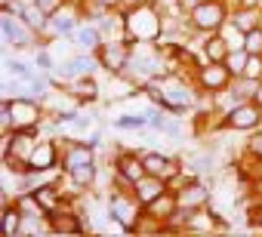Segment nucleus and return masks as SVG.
<instances>
[{
  "instance_id": "obj_1",
  "label": "nucleus",
  "mask_w": 262,
  "mask_h": 237,
  "mask_svg": "<svg viewBox=\"0 0 262 237\" xmlns=\"http://www.w3.org/2000/svg\"><path fill=\"white\" fill-rule=\"evenodd\" d=\"M167 22H164V13L155 7V0H145V4L133 7V10H126V28H123V40L126 43H155L161 34H164Z\"/></svg>"
},
{
  "instance_id": "obj_2",
  "label": "nucleus",
  "mask_w": 262,
  "mask_h": 237,
  "mask_svg": "<svg viewBox=\"0 0 262 237\" xmlns=\"http://www.w3.org/2000/svg\"><path fill=\"white\" fill-rule=\"evenodd\" d=\"M231 10H234L231 0H204L201 7L188 13V25L194 28V34H216L231 19Z\"/></svg>"
},
{
  "instance_id": "obj_3",
  "label": "nucleus",
  "mask_w": 262,
  "mask_h": 237,
  "mask_svg": "<svg viewBox=\"0 0 262 237\" xmlns=\"http://www.w3.org/2000/svg\"><path fill=\"white\" fill-rule=\"evenodd\" d=\"M96 59L102 65L105 74L111 77H123L129 71V59H133V43H126L123 37H111L96 50Z\"/></svg>"
},
{
  "instance_id": "obj_4",
  "label": "nucleus",
  "mask_w": 262,
  "mask_h": 237,
  "mask_svg": "<svg viewBox=\"0 0 262 237\" xmlns=\"http://www.w3.org/2000/svg\"><path fill=\"white\" fill-rule=\"evenodd\" d=\"M142 212H145V206H142V200L136 197V191H111V194H108V216L117 219L129 234H133L136 222L142 219Z\"/></svg>"
},
{
  "instance_id": "obj_5",
  "label": "nucleus",
  "mask_w": 262,
  "mask_h": 237,
  "mask_svg": "<svg viewBox=\"0 0 262 237\" xmlns=\"http://www.w3.org/2000/svg\"><path fill=\"white\" fill-rule=\"evenodd\" d=\"M222 127H225V133H253L262 127V108L253 99H244L231 111L222 114Z\"/></svg>"
},
{
  "instance_id": "obj_6",
  "label": "nucleus",
  "mask_w": 262,
  "mask_h": 237,
  "mask_svg": "<svg viewBox=\"0 0 262 237\" xmlns=\"http://www.w3.org/2000/svg\"><path fill=\"white\" fill-rule=\"evenodd\" d=\"M191 83L201 89V92H222V89H228L231 83H234V74L228 71V65L225 62H204L194 74H191Z\"/></svg>"
},
{
  "instance_id": "obj_7",
  "label": "nucleus",
  "mask_w": 262,
  "mask_h": 237,
  "mask_svg": "<svg viewBox=\"0 0 262 237\" xmlns=\"http://www.w3.org/2000/svg\"><path fill=\"white\" fill-rule=\"evenodd\" d=\"M10 108H13V127L16 130H22V127H40L43 117H47V105L37 102L34 96L10 99Z\"/></svg>"
},
{
  "instance_id": "obj_8",
  "label": "nucleus",
  "mask_w": 262,
  "mask_h": 237,
  "mask_svg": "<svg viewBox=\"0 0 262 237\" xmlns=\"http://www.w3.org/2000/svg\"><path fill=\"white\" fill-rule=\"evenodd\" d=\"M59 142H62V170L96 163V145L90 139H59Z\"/></svg>"
},
{
  "instance_id": "obj_9",
  "label": "nucleus",
  "mask_w": 262,
  "mask_h": 237,
  "mask_svg": "<svg viewBox=\"0 0 262 237\" xmlns=\"http://www.w3.org/2000/svg\"><path fill=\"white\" fill-rule=\"evenodd\" d=\"M83 16H80V4H71V0H65V4L50 16V28L56 31V37H74L77 28H80Z\"/></svg>"
},
{
  "instance_id": "obj_10",
  "label": "nucleus",
  "mask_w": 262,
  "mask_h": 237,
  "mask_svg": "<svg viewBox=\"0 0 262 237\" xmlns=\"http://www.w3.org/2000/svg\"><path fill=\"white\" fill-rule=\"evenodd\" d=\"M56 167H62V142L40 139L28 157V170H56Z\"/></svg>"
},
{
  "instance_id": "obj_11",
  "label": "nucleus",
  "mask_w": 262,
  "mask_h": 237,
  "mask_svg": "<svg viewBox=\"0 0 262 237\" xmlns=\"http://www.w3.org/2000/svg\"><path fill=\"white\" fill-rule=\"evenodd\" d=\"M142 151V160H145V170L151 173V176H161V179H173L176 173H182V167H185V160L182 157H170V154H164V151H145V148H139Z\"/></svg>"
},
{
  "instance_id": "obj_12",
  "label": "nucleus",
  "mask_w": 262,
  "mask_h": 237,
  "mask_svg": "<svg viewBox=\"0 0 262 237\" xmlns=\"http://www.w3.org/2000/svg\"><path fill=\"white\" fill-rule=\"evenodd\" d=\"M176 200H179L182 209H204V206H210L213 194H210V185L204 179H194L191 185H185V188L176 191Z\"/></svg>"
},
{
  "instance_id": "obj_13",
  "label": "nucleus",
  "mask_w": 262,
  "mask_h": 237,
  "mask_svg": "<svg viewBox=\"0 0 262 237\" xmlns=\"http://www.w3.org/2000/svg\"><path fill=\"white\" fill-rule=\"evenodd\" d=\"M228 53H231V43L222 37V31L201 34V56H204V62H225Z\"/></svg>"
},
{
  "instance_id": "obj_14",
  "label": "nucleus",
  "mask_w": 262,
  "mask_h": 237,
  "mask_svg": "<svg viewBox=\"0 0 262 237\" xmlns=\"http://www.w3.org/2000/svg\"><path fill=\"white\" fill-rule=\"evenodd\" d=\"M68 92H71L80 105H93V102L102 96V86H99L96 74H86V77H74V80L68 83Z\"/></svg>"
},
{
  "instance_id": "obj_15",
  "label": "nucleus",
  "mask_w": 262,
  "mask_h": 237,
  "mask_svg": "<svg viewBox=\"0 0 262 237\" xmlns=\"http://www.w3.org/2000/svg\"><path fill=\"white\" fill-rule=\"evenodd\" d=\"M71 40L77 43V50H83V53H96V50L105 43V34H102V28H99L96 22H80L77 34H74Z\"/></svg>"
},
{
  "instance_id": "obj_16",
  "label": "nucleus",
  "mask_w": 262,
  "mask_h": 237,
  "mask_svg": "<svg viewBox=\"0 0 262 237\" xmlns=\"http://www.w3.org/2000/svg\"><path fill=\"white\" fill-rule=\"evenodd\" d=\"M133 191H136V197L142 200V206H148V203H151V200H158L164 191H170V185H167V179H161V176H151V173H148V176H142V179L136 182V188H133Z\"/></svg>"
},
{
  "instance_id": "obj_17",
  "label": "nucleus",
  "mask_w": 262,
  "mask_h": 237,
  "mask_svg": "<svg viewBox=\"0 0 262 237\" xmlns=\"http://www.w3.org/2000/svg\"><path fill=\"white\" fill-rule=\"evenodd\" d=\"M228 22L247 34V31H253V28H259V25H262V7H247V4H237V7L231 10V19H228Z\"/></svg>"
},
{
  "instance_id": "obj_18",
  "label": "nucleus",
  "mask_w": 262,
  "mask_h": 237,
  "mask_svg": "<svg viewBox=\"0 0 262 237\" xmlns=\"http://www.w3.org/2000/svg\"><path fill=\"white\" fill-rule=\"evenodd\" d=\"M176 209H179L176 191H164L158 200H151V203L145 206V212H148V216H155V219H158V222H164V225L173 219V212H176Z\"/></svg>"
},
{
  "instance_id": "obj_19",
  "label": "nucleus",
  "mask_w": 262,
  "mask_h": 237,
  "mask_svg": "<svg viewBox=\"0 0 262 237\" xmlns=\"http://www.w3.org/2000/svg\"><path fill=\"white\" fill-rule=\"evenodd\" d=\"M0 216H4V234H7V237H19L22 222H25V212L19 209V203H16V200L0 203Z\"/></svg>"
},
{
  "instance_id": "obj_20",
  "label": "nucleus",
  "mask_w": 262,
  "mask_h": 237,
  "mask_svg": "<svg viewBox=\"0 0 262 237\" xmlns=\"http://www.w3.org/2000/svg\"><path fill=\"white\" fill-rule=\"evenodd\" d=\"M19 16H22V22H25V25H31L37 34H43V31H47V25H50V13H43V10L34 4V0H25V7H22V13H19Z\"/></svg>"
},
{
  "instance_id": "obj_21",
  "label": "nucleus",
  "mask_w": 262,
  "mask_h": 237,
  "mask_svg": "<svg viewBox=\"0 0 262 237\" xmlns=\"http://www.w3.org/2000/svg\"><path fill=\"white\" fill-rule=\"evenodd\" d=\"M65 173H68V176H71V179H74L80 188H86V191H90V188L99 182V163H86V167H77V170H65Z\"/></svg>"
},
{
  "instance_id": "obj_22",
  "label": "nucleus",
  "mask_w": 262,
  "mask_h": 237,
  "mask_svg": "<svg viewBox=\"0 0 262 237\" xmlns=\"http://www.w3.org/2000/svg\"><path fill=\"white\" fill-rule=\"evenodd\" d=\"M259 86H262V77H250V74H241V77H234V83H231V89H234L241 99H256Z\"/></svg>"
},
{
  "instance_id": "obj_23",
  "label": "nucleus",
  "mask_w": 262,
  "mask_h": 237,
  "mask_svg": "<svg viewBox=\"0 0 262 237\" xmlns=\"http://www.w3.org/2000/svg\"><path fill=\"white\" fill-rule=\"evenodd\" d=\"M148 114H120L114 117V130H148Z\"/></svg>"
},
{
  "instance_id": "obj_24",
  "label": "nucleus",
  "mask_w": 262,
  "mask_h": 237,
  "mask_svg": "<svg viewBox=\"0 0 262 237\" xmlns=\"http://www.w3.org/2000/svg\"><path fill=\"white\" fill-rule=\"evenodd\" d=\"M247 62H250V53H247L244 46H237V50H231V53L225 56V65H228V71H231L234 77H241V74L247 71Z\"/></svg>"
},
{
  "instance_id": "obj_25",
  "label": "nucleus",
  "mask_w": 262,
  "mask_h": 237,
  "mask_svg": "<svg viewBox=\"0 0 262 237\" xmlns=\"http://www.w3.org/2000/svg\"><path fill=\"white\" fill-rule=\"evenodd\" d=\"M241 154H247L250 160H259V157H262V127L253 130V133H247V142H244Z\"/></svg>"
},
{
  "instance_id": "obj_26",
  "label": "nucleus",
  "mask_w": 262,
  "mask_h": 237,
  "mask_svg": "<svg viewBox=\"0 0 262 237\" xmlns=\"http://www.w3.org/2000/svg\"><path fill=\"white\" fill-rule=\"evenodd\" d=\"M34 68H37L40 74H53V71H56V59H53V53H50L47 46H37V53H34Z\"/></svg>"
},
{
  "instance_id": "obj_27",
  "label": "nucleus",
  "mask_w": 262,
  "mask_h": 237,
  "mask_svg": "<svg viewBox=\"0 0 262 237\" xmlns=\"http://www.w3.org/2000/svg\"><path fill=\"white\" fill-rule=\"evenodd\" d=\"M244 50H247L250 56H262V25L244 34Z\"/></svg>"
},
{
  "instance_id": "obj_28",
  "label": "nucleus",
  "mask_w": 262,
  "mask_h": 237,
  "mask_svg": "<svg viewBox=\"0 0 262 237\" xmlns=\"http://www.w3.org/2000/svg\"><path fill=\"white\" fill-rule=\"evenodd\" d=\"M34 4H37V7H40L43 13H50V16H53V13H56V10H59L62 4H65V0H34Z\"/></svg>"
},
{
  "instance_id": "obj_29",
  "label": "nucleus",
  "mask_w": 262,
  "mask_h": 237,
  "mask_svg": "<svg viewBox=\"0 0 262 237\" xmlns=\"http://www.w3.org/2000/svg\"><path fill=\"white\" fill-rule=\"evenodd\" d=\"M201 4H204V0H179V7H182V13H185V16H188L194 7H201Z\"/></svg>"
},
{
  "instance_id": "obj_30",
  "label": "nucleus",
  "mask_w": 262,
  "mask_h": 237,
  "mask_svg": "<svg viewBox=\"0 0 262 237\" xmlns=\"http://www.w3.org/2000/svg\"><path fill=\"white\" fill-rule=\"evenodd\" d=\"M96 4H102L105 10H120V7H123V0H96Z\"/></svg>"
},
{
  "instance_id": "obj_31",
  "label": "nucleus",
  "mask_w": 262,
  "mask_h": 237,
  "mask_svg": "<svg viewBox=\"0 0 262 237\" xmlns=\"http://www.w3.org/2000/svg\"><path fill=\"white\" fill-rule=\"evenodd\" d=\"M253 102H256V105L262 108V86H259V92H256V99H253Z\"/></svg>"
},
{
  "instance_id": "obj_32",
  "label": "nucleus",
  "mask_w": 262,
  "mask_h": 237,
  "mask_svg": "<svg viewBox=\"0 0 262 237\" xmlns=\"http://www.w3.org/2000/svg\"><path fill=\"white\" fill-rule=\"evenodd\" d=\"M71 4H83V0H71Z\"/></svg>"
}]
</instances>
